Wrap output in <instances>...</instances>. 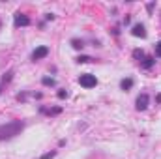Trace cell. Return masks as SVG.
<instances>
[{"instance_id":"cell-1","label":"cell","mask_w":161,"mask_h":159,"mask_svg":"<svg viewBox=\"0 0 161 159\" xmlns=\"http://www.w3.org/2000/svg\"><path fill=\"white\" fill-rule=\"evenodd\" d=\"M25 129V122L23 120H13V122H8L0 125V141H9L13 137L21 135Z\"/></svg>"},{"instance_id":"cell-2","label":"cell","mask_w":161,"mask_h":159,"mask_svg":"<svg viewBox=\"0 0 161 159\" xmlns=\"http://www.w3.org/2000/svg\"><path fill=\"white\" fill-rule=\"evenodd\" d=\"M79 84L82 88H96L98 86V79H96V75H92V73H82L79 77Z\"/></svg>"},{"instance_id":"cell-3","label":"cell","mask_w":161,"mask_h":159,"mask_svg":"<svg viewBox=\"0 0 161 159\" xmlns=\"http://www.w3.org/2000/svg\"><path fill=\"white\" fill-rule=\"evenodd\" d=\"M28 25H30V17L25 15V13H21V12H17L15 17H13V26L21 28V26H28Z\"/></svg>"},{"instance_id":"cell-4","label":"cell","mask_w":161,"mask_h":159,"mask_svg":"<svg viewBox=\"0 0 161 159\" xmlns=\"http://www.w3.org/2000/svg\"><path fill=\"white\" fill-rule=\"evenodd\" d=\"M148 103H150V95L148 94H141L137 98V101H135V107H137V111H146Z\"/></svg>"},{"instance_id":"cell-5","label":"cell","mask_w":161,"mask_h":159,"mask_svg":"<svg viewBox=\"0 0 161 159\" xmlns=\"http://www.w3.org/2000/svg\"><path fill=\"white\" fill-rule=\"evenodd\" d=\"M47 55H49V47L41 45V47H38L34 52H32V60H34V62H38V60H43Z\"/></svg>"},{"instance_id":"cell-6","label":"cell","mask_w":161,"mask_h":159,"mask_svg":"<svg viewBox=\"0 0 161 159\" xmlns=\"http://www.w3.org/2000/svg\"><path fill=\"white\" fill-rule=\"evenodd\" d=\"M131 34L135 36V38H146L148 34H146V28H144V25L143 23H137V25H133V28H131Z\"/></svg>"},{"instance_id":"cell-7","label":"cell","mask_w":161,"mask_h":159,"mask_svg":"<svg viewBox=\"0 0 161 159\" xmlns=\"http://www.w3.org/2000/svg\"><path fill=\"white\" fill-rule=\"evenodd\" d=\"M131 88H133V79H131V77H127V79H122V81H120V90L129 92Z\"/></svg>"},{"instance_id":"cell-8","label":"cell","mask_w":161,"mask_h":159,"mask_svg":"<svg viewBox=\"0 0 161 159\" xmlns=\"http://www.w3.org/2000/svg\"><path fill=\"white\" fill-rule=\"evenodd\" d=\"M39 112H41V114H49V116H55V114H60V112H62V109H60V107H55V109L39 107Z\"/></svg>"},{"instance_id":"cell-9","label":"cell","mask_w":161,"mask_h":159,"mask_svg":"<svg viewBox=\"0 0 161 159\" xmlns=\"http://www.w3.org/2000/svg\"><path fill=\"white\" fill-rule=\"evenodd\" d=\"M156 64V58H152V56H146V58H143L141 60V66L144 68V69H150Z\"/></svg>"},{"instance_id":"cell-10","label":"cell","mask_w":161,"mask_h":159,"mask_svg":"<svg viewBox=\"0 0 161 159\" xmlns=\"http://www.w3.org/2000/svg\"><path fill=\"white\" fill-rule=\"evenodd\" d=\"M12 79H13V71H12V69L6 71L4 75H2V82H6V84H8V82H12Z\"/></svg>"},{"instance_id":"cell-11","label":"cell","mask_w":161,"mask_h":159,"mask_svg":"<svg viewBox=\"0 0 161 159\" xmlns=\"http://www.w3.org/2000/svg\"><path fill=\"white\" fill-rule=\"evenodd\" d=\"M41 82H43V86H55V79H52V77H43V79H41Z\"/></svg>"},{"instance_id":"cell-12","label":"cell","mask_w":161,"mask_h":159,"mask_svg":"<svg viewBox=\"0 0 161 159\" xmlns=\"http://www.w3.org/2000/svg\"><path fill=\"white\" fill-rule=\"evenodd\" d=\"M71 45H73V49H82L84 47V41L82 39H71Z\"/></svg>"},{"instance_id":"cell-13","label":"cell","mask_w":161,"mask_h":159,"mask_svg":"<svg viewBox=\"0 0 161 159\" xmlns=\"http://www.w3.org/2000/svg\"><path fill=\"white\" fill-rule=\"evenodd\" d=\"M56 155V150H51V152H47V154H43V155H41L39 159H52V157H55Z\"/></svg>"},{"instance_id":"cell-14","label":"cell","mask_w":161,"mask_h":159,"mask_svg":"<svg viewBox=\"0 0 161 159\" xmlns=\"http://www.w3.org/2000/svg\"><path fill=\"white\" fill-rule=\"evenodd\" d=\"M154 51H156V56L161 58V41H157V43L154 45Z\"/></svg>"},{"instance_id":"cell-15","label":"cell","mask_w":161,"mask_h":159,"mask_svg":"<svg viewBox=\"0 0 161 159\" xmlns=\"http://www.w3.org/2000/svg\"><path fill=\"white\" fill-rule=\"evenodd\" d=\"M92 60H94V58H90V56H79V58H77L79 64H86V62H92Z\"/></svg>"},{"instance_id":"cell-16","label":"cell","mask_w":161,"mask_h":159,"mask_svg":"<svg viewBox=\"0 0 161 159\" xmlns=\"http://www.w3.org/2000/svg\"><path fill=\"white\" fill-rule=\"evenodd\" d=\"M133 56H135V58H144V52H143L141 49H135V51H133Z\"/></svg>"},{"instance_id":"cell-17","label":"cell","mask_w":161,"mask_h":159,"mask_svg":"<svg viewBox=\"0 0 161 159\" xmlns=\"http://www.w3.org/2000/svg\"><path fill=\"white\" fill-rule=\"evenodd\" d=\"M68 95H69V94H68L66 90H60V92H58V98H60V99H66Z\"/></svg>"},{"instance_id":"cell-18","label":"cell","mask_w":161,"mask_h":159,"mask_svg":"<svg viewBox=\"0 0 161 159\" xmlns=\"http://www.w3.org/2000/svg\"><path fill=\"white\" fill-rule=\"evenodd\" d=\"M26 98H28V94H26V92H23V94H19V95H17V99H19V101H25Z\"/></svg>"},{"instance_id":"cell-19","label":"cell","mask_w":161,"mask_h":159,"mask_svg":"<svg viewBox=\"0 0 161 159\" xmlns=\"http://www.w3.org/2000/svg\"><path fill=\"white\" fill-rule=\"evenodd\" d=\"M131 23V15H126V19H124V25H129Z\"/></svg>"},{"instance_id":"cell-20","label":"cell","mask_w":161,"mask_h":159,"mask_svg":"<svg viewBox=\"0 0 161 159\" xmlns=\"http://www.w3.org/2000/svg\"><path fill=\"white\" fill-rule=\"evenodd\" d=\"M154 6H156V4H154V2H150V4H148V6H146V9H148V12H152V9H154Z\"/></svg>"},{"instance_id":"cell-21","label":"cell","mask_w":161,"mask_h":159,"mask_svg":"<svg viewBox=\"0 0 161 159\" xmlns=\"http://www.w3.org/2000/svg\"><path fill=\"white\" fill-rule=\"evenodd\" d=\"M45 19H47V21H52V19H55V15H52V13H47Z\"/></svg>"},{"instance_id":"cell-22","label":"cell","mask_w":161,"mask_h":159,"mask_svg":"<svg viewBox=\"0 0 161 159\" xmlns=\"http://www.w3.org/2000/svg\"><path fill=\"white\" fill-rule=\"evenodd\" d=\"M156 101H157V103H161V94H159V95H157V98H156Z\"/></svg>"},{"instance_id":"cell-23","label":"cell","mask_w":161,"mask_h":159,"mask_svg":"<svg viewBox=\"0 0 161 159\" xmlns=\"http://www.w3.org/2000/svg\"><path fill=\"white\" fill-rule=\"evenodd\" d=\"M0 28H2V21H0Z\"/></svg>"},{"instance_id":"cell-24","label":"cell","mask_w":161,"mask_h":159,"mask_svg":"<svg viewBox=\"0 0 161 159\" xmlns=\"http://www.w3.org/2000/svg\"><path fill=\"white\" fill-rule=\"evenodd\" d=\"M0 88H2V86H0ZM0 94H2V90H0Z\"/></svg>"}]
</instances>
